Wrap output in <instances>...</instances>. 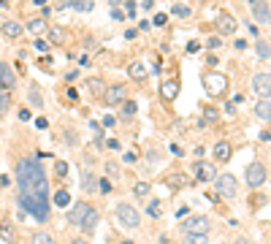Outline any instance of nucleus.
I'll return each instance as SVG.
<instances>
[{"instance_id":"obj_14","label":"nucleus","mask_w":271,"mask_h":244,"mask_svg":"<svg viewBox=\"0 0 271 244\" xmlns=\"http://www.w3.org/2000/svg\"><path fill=\"white\" fill-rule=\"evenodd\" d=\"M160 95H163V101H176V95H179V81L165 79L163 84H160Z\"/></svg>"},{"instance_id":"obj_11","label":"nucleus","mask_w":271,"mask_h":244,"mask_svg":"<svg viewBox=\"0 0 271 244\" xmlns=\"http://www.w3.org/2000/svg\"><path fill=\"white\" fill-rule=\"evenodd\" d=\"M103 101H106V106H119V103L125 101V87H122V84L106 87V92H103Z\"/></svg>"},{"instance_id":"obj_20","label":"nucleus","mask_w":271,"mask_h":244,"mask_svg":"<svg viewBox=\"0 0 271 244\" xmlns=\"http://www.w3.org/2000/svg\"><path fill=\"white\" fill-rule=\"evenodd\" d=\"M255 114L261 120H266L271 122V98H263V101H258V106H255Z\"/></svg>"},{"instance_id":"obj_42","label":"nucleus","mask_w":271,"mask_h":244,"mask_svg":"<svg viewBox=\"0 0 271 244\" xmlns=\"http://www.w3.org/2000/svg\"><path fill=\"white\" fill-rule=\"evenodd\" d=\"M114 125H117V120H114V117H103V127H114Z\"/></svg>"},{"instance_id":"obj_17","label":"nucleus","mask_w":271,"mask_h":244,"mask_svg":"<svg viewBox=\"0 0 271 244\" xmlns=\"http://www.w3.org/2000/svg\"><path fill=\"white\" fill-rule=\"evenodd\" d=\"M217 27L230 36V33H236V19L230 14H220V16H217Z\"/></svg>"},{"instance_id":"obj_41","label":"nucleus","mask_w":271,"mask_h":244,"mask_svg":"<svg viewBox=\"0 0 271 244\" xmlns=\"http://www.w3.org/2000/svg\"><path fill=\"white\" fill-rule=\"evenodd\" d=\"M111 19L122 22V19H125V14H122V11H119V8H111Z\"/></svg>"},{"instance_id":"obj_29","label":"nucleus","mask_w":271,"mask_h":244,"mask_svg":"<svg viewBox=\"0 0 271 244\" xmlns=\"http://www.w3.org/2000/svg\"><path fill=\"white\" fill-rule=\"evenodd\" d=\"M111 179H106V177H103V179H98V193H103V195H108V193H111Z\"/></svg>"},{"instance_id":"obj_22","label":"nucleus","mask_w":271,"mask_h":244,"mask_svg":"<svg viewBox=\"0 0 271 244\" xmlns=\"http://www.w3.org/2000/svg\"><path fill=\"white\" fill-rule=\"evenodd\" d=\"M30 244H57V242H54V236H52L49 231H38V234H33Z\"/></svg>"},{"instance_id":"obj_43","label":"nucleus","mask_w":271,"mask_h":244,"mask_svg":"<svg viewBox=\"0 0 271 244\" xmlns=\"http://www.w3.org/2000/svg\"><path fill=\"white\" fill-rule=\"evenodd\" d=\"M19 120L27 122V120H30V112H27V109H22V112H19Z\"/></svg>"},{"instance_id":"obj_13","label":"nucleus","mask_w":271,"mask_h":244,"mask_svg":"<svg viewBox=\"0 0 271 244\" xmlns=\"http://www.w3.org/2000/svg\"><path fill=\"white\" fill-rule=\"evenodd\" d=\"M14 84H16V73L11 71V65L8 62H0V90H14Z\"/></svg>"},{"instance_id":"obj_12","label":"nucleus","mask_w":271,"mask_h":244,"mask_svg":"<svg viewBox=\"0 0 271 244\" xmlns=\"http://www.w3.org/2000/svg\"><path fill=\"white\" fill-rule=\"evenodd\" d=\"M193 174L201 179V182H212V179H217V171H215V166L212 163H193Z\"/></svg>"},{"instance_id":"obj_5","label":"nucleus","mask_w":271,"mask_h":244,"mask_svg":"<svg viewBox=\"0 0 271 244\" xmlns=\"http://www.w3.org/2000/svg\"><path fill=\"white\" fill-rule=\"evenodd\" d=\"M217 184V195H222V198H236V193H239V184H236V177L233 174H222V177L215 179Z\"/></svg>"},{"instance_id":"obj_18","label":"nucleus","mask_w":271,"mask_h":244,"mask_svg":"<svg viewBox=\"0 0 271 244\" xmlns=\"http://www.w3.org/2000/svg\"><path fill=\"white\" fill-rule=\"evenodd\" d=\"M27 101H30V106L38 109V112L44 109V98H41V90H38V84H30V90H27Z\"/></svg>"},{"instance_id":"obj_33","label":"nucleus","mask_w":271,"mask_h":244,"mask_svg":"<svg viewBox=\"0 0 271 244\" xmlns=\"http://www.w3.org/2000/svg\"><path fill=\"white\" fill-rule=\"evenodd\" d=\"M171 14H176V16H182V19H187L193 11H190L187 5H174V8H171Z\"/></svg>"},{"instance_id":"obj_16","label":"nucleus","mask_w":271,"mask_h":244,"mask_svg":"<svg viewBox=\"0 0 271 244\" xmlns=\"http://www.w3.org/2000/svg\"><path fill=\"white\" fill-rule=\"evenodd\" d=\"M230 155H233V149H230L228 141H217V144H215V158L220 160V163H228Z\"/></svg>"},{"instance_id":"obj_23","label":"nucleus","mask_w":271,"mask_h":244,"mask_svg":"<svg viewBox=\"0 0 271 244\" xmlns=\"http://www.w3.org/2000/svg\"><path fill=\"white\" fill-rule=\"evenodd\" d=\"M255 52H258V57H261V60H271V44L269 41H258L255 44Z\"/></svg>"},{"instance_id":"obj_34","label":"nucleus","mask_w":271,"mask_h":244,"mask_svg":"<svg viewBox=\"0 0 271 244\" xmlns=\"http://www.w3.org/2000/svg\"><path fill=\"white\" fill-rule=\"evenodd\" d=\"M0 236H3V242H14V231L8 228V223L0 225Z\"/></svg>"},{"instance_id":"obj_24","label":"nucleus","mask_w":271,"mask_h":244,"mask_svg":"<svg viewBox=\"0 0 271 244\" xmlns=\"http://www.w3.org/2000/svg\"><path fill=\"white\" fill-rule=\"evenodd\" d=\"M54 206H71V193H68V190H57L54 193Z\"/></svg>"},{"instance_id":"obj_47","label":"nucleus","mask_w":271,"mask_h":244,"mask_svg":"<svg viewBox=\"0 0 271 244\" xmlns=\"http://www.w3.org/2000/svg\"><path fill=\"white\" fill-rule=\"evenodd\" d=\"M71 244H90V242H87V239H73Z\"/></svg>"},{"instance_id":"obj_46","label":"nucleus","mask_w":271,"mask_h":244,"mask_svg":"<svg viewBox=\"0 0 271 244\" xmlns=\"http://www.w3.org/2000/svg\"><path fill=\"white\" fill-rule=\"evenodd\" d=\"M233 244H255V242H250V239H244V236H241V239H236Z\"/></svg>"},{"instance_id":"obj_10","label":"nucleus","mask_w":271,"mask_h":244,"mask_svg":"<svg viewBox=\"0 0 271 244\" xmlns=\"http://www.w3.org/2000/svg\"><path fill=\"white\" fill-rule=\"evenodd\" d=\"M252 87H255V92L261 98H271V73H255Z\"/></svg>"},{"instance_id":"obj_3","label":"nucleus","mask_w":271,"mask_h":244,"mask_svg":"<svg viewBox=\"0 0 271 244\" xmlns=\"http://www.w3.org/2000/svg\"><path fill=\"white\" fill-rule=\"evenodd\" d=\"M244 179H247V187L250 190L261 187V184L266 182V166H263L261 160H252L250 166H247V171H244Z\"/></svg>"},{"instance_id":"obj_37","label":"nucleus","mask_w":271,"mask_h":244,"mask_svg":"<svg viewBox=\"0 0 271 244\" xmlns=\"http://www.w3.org/2000/svg\"><path fill=\"white\" fill-rule=\"evenodd\" d=\"M106 174L108 177H119V166L117 163H106Z\"/></svg>"},{"instance_id":"obj_32","label":"nucleus","mask_w":271,"mask_h":244,"mask_svg":"<svg viewBox=\"0 0 271 244\" xmlns=\"http://www.w3.org/2000/svg\"><path fill=\"white\" fill-rule=\"evenodd\" d=\"M71 8H76V11H92V3H90V0H71Z\"/></svg>"},{"instance_id":"obj_25","label":"nucleus","mask_w":271,"mask_h":244,"mask_svg":"<svg viewBox=\"0 0 271 244\" xmlns=\"http://www.w3.org/2000/svg\"><path fill=\"white\" fill-rule=\"evenodd\" d=\"M187 244H209V234H184Z\"/></svg>"},{"instance_id":"obj_35","label":"nucleus","mask_w":271,"mask_h":244,"mask_svg":"<svg viewBox=\"0 0 271 244\" xmlns=\"http://www.w3.org/2000/svg\"><path fill=\"white\" fill-rule=\"evenodd\" d=\"M133 193L138 195V198H141V195H149V184L147 182H138L136 187H133Z\"/></svg>"},{"instance_id":"obj_19","label":"nucleus","mask_w":271,"mask_h":244,"mask_svg":"<svg viewBox=\"0 0 271 244\" xmlns=\"http://www.w3.org/2000/svg\"><path fill=\"white\" fill-rule=\"evenodd\" d=\"M82 190L84 193H98V177L95 174H90V171L82 174Z\"/></svg>"},{"instance_id":"obj_45","label":"nucleus","mask_w":271,"mask_h":244,"mask_svg":"<svg viewBox=\"0 0 271 244\" xmlns=\"http://www.w3.org/2000/svg\"><path fill=\"white\" fill-rule=\"evenodd\" d=\"M141 3V8H152V0H138Z\"/></svg>"},{"instance_id":"obj_21","label":"nucleus","mask_w":271,"mask_h":244,"mask_svg":"<svg viewBox=\"0 0 271 244\" xmlns=\"http://www.w3.org/2000/svg\"><path fill=\"white\" fill-rule=\"evenodd\" d=\"M128 73H130V76H133V79H138V81H141L144 76H147V65H144V62H130V68H128Z\"/></svg>"},{"instance_id":"obj_28","label":"nucleus","mask_w":271,"mask_h":244,"mask_svg":"<svg viewBox=\"0 0 271 244\" xmlns=\"http://www.w3.org/2000/svg\"><path fill=\"white\" fill-rule=\"evenodd\" d=\"M220 120V112H217L215 106H206L204 109V122H217Z\"/></svg>"},{"instance_id":"obj_39","label":"nucleus","mask_w":271,"mask_h":244,"mask_svg":"<svg viewBox=\"0 0 271 244\" xmlns=\"http://www.w3.org/2000/svg\"><path fill=\"white\" fill-rule=\"evenodd\" d=\"M36 127H38V130H46V127H49V120H46V117H38V120H36Z\"/></svg>"},{"instance_id":"obj_1","label":"nucleus","mask_w":271,"mask_h":244,"mask_svg":"<svg viewBox=\"0 0 271 244\" xmlns=\"http://www.w3.org/2000/svg\"><path fill=\"white\" fill-rule=\"evenodd\" d=\"M16 177V201L25 214L36 223H49L52 201H49V177L38 158H22L14 168Z\"/></svg>"},{"instance_id":"obj_7","label":"nucleus","mask_w":271,"mask_h":244,"mask_svg":"<svg viewBox=\"0 0 271 244\" xmlns=\"http://www.w3.org/2000/svg\"><path fill=\"white\" fill-rule=\"evenodd\" d=\"M250 8H252L255 22H261V25H269L271 22V8H269L266 0H250Z\"/></svg>"},{"instance_id":"obj_4","label":"nucleus","mask_w":271,"mask_h":244,"mask_svg":"<svg viewBox=\"0 0 271 244\" xmlns=\"http://www.w3.org/2000/svg\"><path fill=\"white\" fill-rule=\"evenodd\" d=\"M209 228H212V223L206 214H193V217L184 220L182 234H209Z\"/></svg>"},{"instance_id":"obj_38","label":"nucleus","mask_w":271,"mask_h":244,"mask_svg":"<svg viewBox=\"0 0 271 244\" xmlns=\"http://www.w3.org/2000/svg\"><path fill=\"white\" fill-rule=\"evenodd\" d=\"M165 22H168V14H158V16H155V19H152V25H158V27H163V25H165Z\"/></svg>"},{"instance_id":"obj_2","label":"nucleus","mask_w":271,"mask_h":244,"mask_svg":"<svg viewBox=\"0 0 271 244\" xmlns=\"http://www.w3.org/2000/svg\"><path fill=\"white\" fill-rule=\"evenodd\" d=\"M114 217H117V223L125 225V228H138V225H141V214H138V209L133 203H117V206H114Z\"/></svg>"},{"instance_id":"obj_27","label":"nucleus","mask_w":271,"mask_h":244,"mask_svg":"<svg viewBox=\"0 0 271 244\" xmlns=\"http://www.w3.org/2000/svg\"><path fill=\"white\" fill-rule=\"evenodd\" d=\"M25 27H27L30 33H44V30H46V22H44V19H30Z\"/></svg>"},{"instance_id":"obj_30","label":"nucleus","mask_w":271,"mask_h":244,"mask_svg":"<svg viewBox=\"0 0 271 244\" xmlns=\"http://www.w3.org/2000/svg\"><path fill=\"white\" fill-rule=\"evenodd\" d=\"M147 214H149V217H160V214H163V203L152 201V203H149V209H147Z\"/></svg>"},{"instance_id":"obj_31","label":"nucleus","mask_w":271,"mask_h":244,"mask_svg":"<svg viewBox=\"0 0 271 244\" xmlns=\"http://www.w3.org/2000/svg\"><path fill=\"white\" fill-rule=\"evenodd\" d=\"M8 106H11V95L5 90H0V114L8 112Z\"/></svg>"},{"instance_id":"obj_40","label":"nucleus","mask_w":271,"mask_h":244,"mask_svg":"<svg viewBox=\"0 0 271 244\" xmlns=\"http://www.w3.org/2000/svg\"><path fill=\"white\" fill-rule=\"evenodd\" d=\"M57 174H60V177H65V174H68V163H57Z\"/></svg>"},{"instance_id":"obj_26","label":"nucleus","mask_w":271,"mask_h":244,"mask_svg":"<svg viewBox=\"0 0 271 244\" xmlns=\"http://www.w3.org/2000/svg\"><path fill=\"white\" fill-rule=\"evenodd\" d=\"M49 41H52V44H65V30H62V27H52V30H49Z\"/></svg>"},{"instance_id":"obj_8","label":"nucleus","mask_w":271,"mask_h":244,"mask_svg":"<svg viewBox=\"0 0 271 244\" xmlns=\"http://www.w3.org/2000/svg\"><path fill=\"white\" fill-rule=\"evenodd\" d=\"M90 212V203L87 201H76L71 209H68V223L71 225H82V220H84V214Z\"/></svg>"},{"instance_id":"obj_36","label":"nucleus","mask_w":271,"mask_h":244,"mask_svg":"<svg viewBox=\"0 0 271 244\" xmlns=\"http://www.w3.org/2000/svg\"><path fill=\"white\" fill-rule=\"evenodd\" d=\"M122 112L128 114V117H130V114H136V103L133 101H122Z\"/></svg>"},{"instance_id":"obj_44","label":"nucleus","mask_w":271,"mask_h":244,"mask_svg":"<svg viewBox=\"0 0 271 244\" xmlns=\"http://www.w3.org/2000/svg\"><path fill=\"white\" fill-rule=\"evenodd\" d=\"M106 147L108 149H119V141H117V138H111V141H106Z\"/></svg>"},{"instance_id":"obj_6","label":"nucleus","mask_w":271,"mask_h":244,"mask_svg":"<svg viewBox=\"0 0 271 244\" xmlns=\"http://www.w3.org/2000/svg\"><path fill=\"white\" fill-rule=\"evenodd\" d=\"M204 87H206V92H212V95H222L225 87H228V79L222 76V73H206Z\"/></svg>"},{"instance_id":"obj_9","label":"nucleus","mask_w":271,"mask_h":244,"mask_svg":"<svg viewBox=\"0 0 271 244\" xmlns=\"http://www.w3.org/2000/svg\"><path fill=\"white\" fill-rule=\"evenodd\" d=\"M98 223H101V212H98L95 206H90V212L84 214V220H82V225H79V228H82L87 236H92V234H95V228H98Z\"/></svg>"},{"instance_id":"obj_15","label":"nucleus","mask_w":271,"mask_h":244,"mask_svg":"<svg viewBox=\"0 0 271 244\" xmlns=\"http://www.w3.org/2000/svg\"><path fill=\"white\" fill-rule=\"evenodd\" d=\"M22 30H25V27H22L19 22H3V27H0V33H3L5 38H11V41L19 38V36H22Z\"/></svg>"}]
</instances>
